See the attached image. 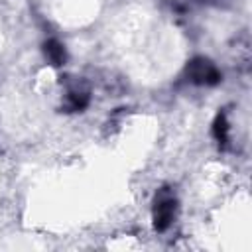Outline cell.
<instances>
[{
    "label": "cell",
    "instance_id": "1",
    "mask_svg": "<svg viewBox=\"0 0 252 252\" xmlns=\"http://www.w3.org/2000/svg\"><path fill=\"white\" fill-rule=\"evenodd\" d=\"M187 77H189L191 83L205 85V87L217 85L220 81L219 69L215 67V63H211L205 57H195V59L189 61V65H187Z\"/></svg>",
    "mask_w": 252,
    "mask_h": 252
},
{
    "label": "cell",
    "instance_id": "2",
    "mask_svg": "<svg viewBox=\"0 0 252 252\" xmlns=\"http://www.w3.org/2000/svg\"><path fill=\"white\" fill-rule=\"evenodd\" d=\"M175 211H177L175 197L169 195L167 191H161L156 197V203H154V228L159 230V232H163L173 222Z\"/></svg>",
    "mask_w": 252,
    "mask_h": 252
},
{
    "label": "cell",
    "instance_id": "3",
    "mask_svg": "<svg viewBox=\"0 0 252 252\" xmlns=\"http://www.w3.org/2000/svg\"><path fill=\"white\" fill-rule=\"evenodd\" d=\"M43 53H45L47 61H49L51 65H55V67H59V65H63V63L67 61L65 47H63V43H59L57 39H47V41L43 43Z\"/></svg>",
    "mask_w": 252,
    "mask_h": 252
},
{
    "label": "cell",
    "instance_id": "4",
    "mask_svg": "<svg viewBox=\"0 0 252 252\" xmlns=\"http://www.w3.org/2000/svg\"><path fill=\"white\" fill-rule=\"evenodd\" d=\"M89 100H91V96H89V93H87V91L75 89V91H69V94H67V102H65V108H67L69 112H77V110L87 108Z\"/></svg>",
    "mask_w": 252,
    "mask_h": 252
},
{
    "label": "cell",
    "instance_id": "5",
    "mask_svg": "<svg viewBox=\"0 0 252 252\" xmlns=\"http://www.w3.org/2000/svg\"><path fill=\"white\" fill-rule=\"evenodd\" d=\"M213 134L217 138L219 144H226L228 142V122L224 118V114H219L215 124H213Z\"/></svg>",
    "mask_w": 252,
    "mask_h": 252
}]
</instances>
